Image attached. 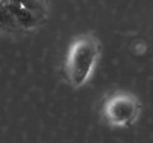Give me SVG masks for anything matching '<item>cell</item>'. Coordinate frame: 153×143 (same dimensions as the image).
<instances>
[{
	"label": "cell",
	"mask_w": 153,
	"mask_h": 143,
	"mask_svg": "<svg viewBox=\"0 0 153 143\" xmlns=\"http://www.w3.org/2000/svg\"><path fill=\"white\" fill-rule=\"evenodd\" d=\"M100 42L92 35L79 36L73 41L65 60V75L74 88L87 83L100 55Z\"/></svg>",
	"instance_id": "1"
},
{
	"label": "cell",
	"mask_w": 153,
	"mask_h": 143,
	"mask_svg": "<svg viewBox=\"0 0 153 143\" xmlns=\"http://www.w3.org/2000/svg\"><path fill=\"white\" fill-rule=\"evenodd\" d=\"M140 110L139 100L129 92H116L103 104L102 115L110 125L126 127L137 119Z\"/></svg>",
	"instance_id": "2"
},
{
	"label": "cell",
	"mask_w": 153,
	"mask_h": 143,
	"mask_svg": "<svg viewBox=\"0 0 153 143\" xmlns=\"http://www.w3.org/2000/svg\"><path fill=\"white\" fill-rule=\"evenodd\" d=\"M1 1H3V0H0V3H1Z\"/></svg>",
	"instance_id": "3"
}]
</instances>
